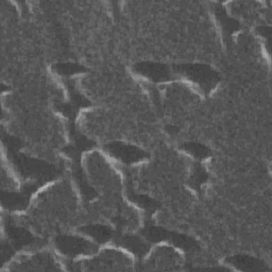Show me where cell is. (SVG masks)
Here are the masks:
<instances>
[{
  "label": "cell",
  "mask_w": 272,
  "mask_h": 272,
  "mask_svg": "<svg viewBox=\"0 0 272 272\" xmlns=\"http://www.w3.org/2000/svg\"><path fill=\"white\" fill-rule=\"evenodd\" d=\"M59 249L64 254L76 256L79 254H85L93 251V246L87 241L76 237H64L58 241Z\"/></svg>",
  "instance_id": "obj_1"
},
{
  "label": "cell",
  "mask_w": 272,
  "mask_h": 272,
  "mask_svg": "<svg viewBox=\"0 0 272 272\" xmlns=\"http://www.w3.org/2000/svg\"><path fill=\"white\" fill-rule=\"evenodd\" d=\"M86 232H88L92 236L96 239H98L100 241H105L106 239H108L111 235V232L108 231L106 228H102V227H92L89 228L88 230H86Z\"/></svg>",
  "instance_id": "obj_4"
},
{
  "label": "cell",
  "mask_w": 272,
  "mask_h": 272,
  "mask_svg": "<svg viewBox=\"0 0 272 272\" xmlns=\"http://www.w3.org/2000/svg\"><path fill=\"white\" fill-rule=\"evenodd\" d=\"M112 152L116 155L118 159L125 162H134L143 158L142 152H138L136 149L128 146H113Z\"/></svg>",
  "instance_id": "obj_2"
},
{
  "label": "cell",
  "mask_w": 272,
  "mask_h": 272,
  "mask_svg": "<svg viewBox=\"0 0 272 272\" xmlns=\"http://www.w3.org/2000/svg\"><path fill=\"white\" fill-rule=\"evenodd\" d=\"M144 74L148 75L150 78L152 79H159L162 80L163 78L166 77V70L165 68H162L161 66H155V65H151V66H144Z\"/></svg>",
  "instance_id": "obj_3"
}]
</instances>
